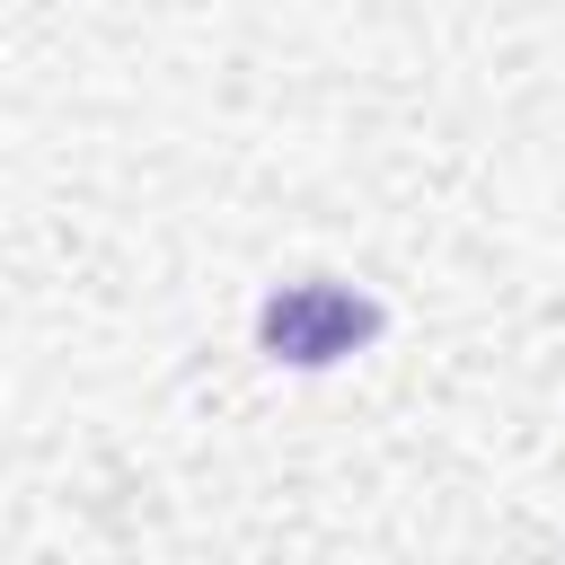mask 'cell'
Masks as SVG:
<instances>
[{
  "label": "cell",
  "mask_w": 565,
  "mask_h": 565,
  "mask_svg": "<svg viewBox=\"0 0 565 565\" xmlns=\"http://www.w3.org/2000/svg\"><path fill=\"white\" fill-rule=\"evenodd\" d=\"M362 335H380V309L344 282H291L282 300H265V344L274 362H335Z\"/></svg>",
  "instance_id": "1"
}]
</instances>
